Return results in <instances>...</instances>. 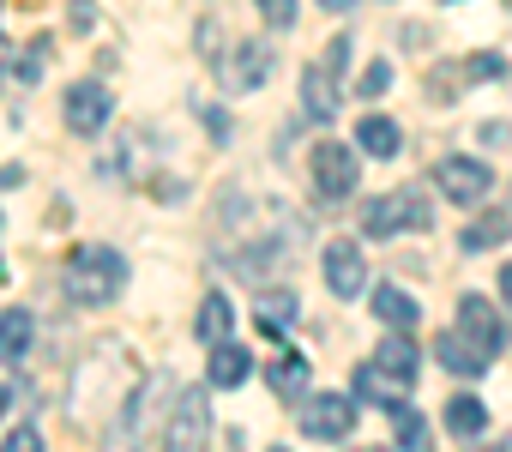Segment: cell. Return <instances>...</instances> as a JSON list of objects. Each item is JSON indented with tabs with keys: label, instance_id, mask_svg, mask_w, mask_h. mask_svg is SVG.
I'll use <instances>...</instances> for the list:
<instances>
[{
	"label": "cell",
	"instance_id": "7c38bea8",
	"mask_svg": "<svg viewBox=\"0 0 512 452\" xmlns=\"http://www.w3.org/2000/svg\"><path fill=\"white\" fill-rule=\"evenodd\" d=\"M109 109H115V97H109V85H97V79H85V85L67 91V127H73V133H103V127H109Z\"/></svg>",
	"mask_w": 512,
	"mask_h": 452
},
{
	"label": "cell",
	"instance_id": "30bf717a",
	"mask_svg": "<svg viewBox=\"0 0 512 452\" xmlns=\"http://www.w3.org/2000/svg\"><path fill=\"white\" fill-rule=\"evenodd\" d=\"M320 266H326V290H332V296L350 302V296L368 290V266H362V248H356V242H326Z\"/></svg>",
	"mask_w": 512,
	"mask_h": 452
},
{
	"label": "cell",
	"instance_id": "1f68e13d",
	"mask_svg": "<svg viewBox=\"0 0 512 452\" xmlns=\"http://www.w3.org/2000/svg\"><path fill=\"white\" fill-rule=\"evenodd\" d=\"M67 25L73 31H97V7L91 0H67Z\"/></svg>",
	"mask_w": 512,
	"mask_h": 452
},
{
	"label": "cell",
	"instance_id": "8992f818",
	"mask_svg": "<svg viewBox=\"0 0 512 452\" xmlns=\"http://www.w3.org/2000/svg\"><path fill=\"white\" fill-rule=\"evenodd\" d=\"M272 67H278V49H272L266 37H253V43H235V49L223 55V91H235V97L260 91V85L272 79Z\"/></svg>",
	"mask_w": 512,
	"mask_h": 452
},
{
	"label": "cell",
	"instance_id": "f546056e",
	"mask_svg": "<svg viewBox=\"0 0 512 452\" xmlns=\"http://www.w3.org/2000/svg\"><path fill=\"white\" fill-rule=\"evenodd\" d=\"M458 79H464V67H434V85H428V103H452V97H458Z\"/></svg>",
	"mask_w": 512,
	"mask_h": 452
},
{
	"label": "cell",
	"instance_id": "277c9868",
	"mask_svg": "<svg viewBox=\"0 0 512 452\" xmlns=\"http://www.w3.org/2000/svg\"><path fill=\"white\" fill-rule=\"evenodd\" d=\"M428 223H434V205L422 187H398V193L362 205V236H374V242H386L398 230H428Z\"/></svg>",
	"mask_w": 512,
	"mask_h": 452
},
{
	"label": "cell",
	"instance_id": "7402d4cb",
	"mask_svg": "<svg viewBox=\"0 0 512 452\" xmlns=\"http://www.w3.org/2000/svg\"><path fill=\"white\" fill-rule=\"evenodd\" d=\"M253 320H260L272 338L290 332V320H296V290H260V296H253Z\"/></svg>",
	"mask_w": 512,
	"mask_h": 452
},
{
	"label": "cell",
	"instance_id": "d590c367",
	"mask_svg": "<svg viewBox=\"0 0 512 452\" xmlns=\"http://www.w3.org/2000/svg\"><path fill=\"white\" fill-rule=\"evenodd\" d=\"M500 296H506V308H512V266L500 272Z\"/></svg>",
	"mask_w": 512,
	"mask_h": 452
},
{
	"label": "cell",
	"instance_id": "e575fe53",
	"mask_svg": "<svg viewBox=\"0 0 512 452\" xmlns=\"http://www.w3.org/2000/svg\"><path fill=\"white\" fill-rule=\"evenodd\" d=\"M320 7H326V13H350V7H356V0H320Z\"/></svg>",
	"mask_w": 512,
	"mask_h": 452
},
{
	"label": "cell",
	"instance_id": "4316f807",
	"mask_svg": "<svg viewBox=\"0 0 512 452\" xmlns=\"http://www.w3.org/2000/svg\"><path fill=\"white\" fill-rule=\"evenodd\" d=\"M356 91H362L368 103H374V97H386V91H392V67H386V61H368V67H362V79H356Z\"/></svg>",
	"mask_w": 512,
	"mask_h": 452
},
{
	"label": "cell",
	"instance_id": "9a60e30c",
	"mask_svg": "<svg viewBox=\"0 0 512 452\" xmlns=\"http://www.w3.org/2000/svg\"><path fill=\"white\" fill-rule=\"evenodd\" d=\"M398 145H404V133H398V121L392 115H362L356 121V151H368V157H398Z\"/></svg>",
	"mask_w": 512,
	"mask_h": 452
},
{
	"label": "cell",
	"instance_id": "60d3db41",
	"mask_svg": "<svg viewBox=\"0 0 512 452\" xmlns=\"http://www.w3.org/2000/svg\"><path fill=\"white\" fill-rule=\"evenodd\" d=\"M272 452H284V446H272Z\"/></svg>",
	"mask_w": 512,
	"mask_h": 452
},
{
	"label": "cell",
	"instance_id": "ab89813d",
	"mask_svg": "<svg viewBox=\"0 0 512 452\" xmlns=\"http://www.w3.org/2000/svg\"><path fill=\"white\" fill-rule=\"evenodd\" d=\"M0 410H7V386H0Z\"/></svg>",
	"mask_w": 512,
	"mask_h": 452
},
{
	"label": "cell",
	"instance_id": "3957f363",
	"mask_svg": "<svg viewBox=\"0 0 512 452\" xmlns=\"http://www.w3.org/2000/svg\"><path fill=\"white\" fill-rule=\"evenodd\" d=\"M127 290V260L115 248H79L67 260V296L79 308H109Z\"/></svg>",
	"mask_w": 512,
	"mask_h": 452
},
{
	"label": "cell",
	"instance_id": "d6a6232c",
	"mask_svg": "<svg viewBox=\"0 0 512 452\" xmlns=\"http://www.w3.org/2000/svg\"><path fill=\"white\" fill-rule=\"evenodd\" d=\"M43 61H49V49H31V55H19V79H43Z\"/></svg>",
	"mask_w": 512,
	"mask_h": 452
},
{
	"label": "cell",
	"instance_id": "44dd1931",
	"mask_svg": "<svg viewBox=\"0 0 512 452\" xmlns=\"http://www.w3.org/2000/svg\"><path fill=\"white\" fill-rule=\"evenodd\" d=\"M374 314H380L392 332H410V326L422 320V308H416V302H410L398 284H374Z\"/></svg>",
	"mask_w": 512,
	"mask_h": 452
},
{
	"label": "cell",
	"instance_id": "74e56055",
	"mask_svg": "<svg viewBox=\"0 0 512 452\" xmlns=\"http://www.w3.org/2000/svg\"><path fill=\"white\" fill-rule=\"evenodd\" d=\"M7 61H13V55H7V43H0V73H7Z\"/></svg>",
	"mask_w": 512,
	"mask_h": 452
},
{
	"label": "cell",
	"instance_id": "7a4b0ae2",
	"mask_svg": "<svg viewBox=\"0 0 512 452\" xmlns=\"http://www.w3.org/2000/svg\"><path fill=\"white\" fill-rule=\"evenodd\" d=\"M175 398V386H169V374H145L127 398H121V410H115V422H109V434H103V452H139L145 446V434H151V422H163L157 416V404H169Z\"/></svg>",
	"mask_w": 512,
	"mask_h": 452
},
{
	"label": "cell",
	"instance_id": "ba28073f",
	"mask_svg": "<svg viewBox=\"0 0 512 452\" xmlns=\"http://www.w3.org/2000/svg\"><path fill=\"white\" fill-rule=\"evenodd\" d=\"M314 193L320 199H350L356 193V151L350 145H338V139L314 145Z\"/></svg>",
	"mask_w": 512,
	"mask_h": 452
},
{
	"label": "cell",
	"instance_id": "83f0119b",
	"mask_svg": "<svg viewBox=\"0 0 512 452\" xmlns=\"http://www.w3.org/2000/svg\"><path fill=\"white\" fill-rule=\"evenodd\" d=\"M0 452H49V440L37 434V422H25V428H13L7 440H0Z\"/></svg>",
	"mask_w": 512,
	"mask_h": 452
},
{
	"label": "cell",
	"instance_id": "f35d334b",
	"mask_svg": "<svg viewBox=\"0 0 512 452\" xmlns=\"http://www.w3.org/2000/svg\"><path fill=\"white\" fill-rule=\"evenodd\" d=\"M0 284H7V260H0Z\"/></svg>",
	"mask_w": 512,
	"mask_h": 452
},
{
	"label": "cell",
	"instance_id": "52a82bcc",
	"mask_svg": "<svg viewBox=\"0 0 512 452\" xmlns=\"http://www.w3.org/2000/svg\"><path fill=\"white\" fill-rule=\"evenodd\" d=\"M434 187L452 199V205H482L488 193H494V169L488 163H476V157H446L440 169H434Z\"/></svg>",
	"mask_w": 512,
	"mask_h": 452
},
{
	"label": "cell",
	"instance_id": "f1b7e54d",
	"mask_svg": "<svg viewBox=\"0 0 512 452\" xmlns=\"http://www.w3.org/2000/svg\"><path fill=\"white\" fill-rule=\"evenodd\" d=\"M464 79H476V85L506 79V61H500V55H470V61H464Z\"/></svg>",
	"mask_w": 512,
	"mask_h": 452
},
{
	"label": "cell",
	"instance_id": "2e32d148",
	"mask_svg": "<svg viewBox=\"0 0 512 452\" xmlns=\"http://www.w3.org/2000/svg\"><path fill=\"white\" fill-rule=\"evenodd\" d=\"M506 236H512V217H506V211H482V217L464 223L458 248H464V254H488V248H500Z\"/></svg>",
	"mask_w": 512,
	"mask_h": 452
},
{
	"label": "cell",
	"instance_id": "9c48e42d",
	"mask_svg": "<svg viewBox=\"0 0 512 452\" xmlns=\"http://www.w3.org/2000/svg\"><path fill=\"white\" fill-rule=\"evenodd\" d=\"M350 428H356V404L344 392H326V398L302 404V434L308 440H350Z\"/></svg>",
	"mask_w": 512,
	"mask_h": 452
},
{
	"label": "cell",
	"instance_id": "4dcf8cb0",
	"mask_svg": "<svg viewBox=\"0 0 512 452\" xmlns=\"http://www.w3.org/2000/svg\"><path fill=\"white\" fill-rule=\"evenodd\" d=\"M260 13H266L272 31H290L296 25V0H260Z\"/></svg>",
	"mask_w": 512,
	"mask_h": 452
},
{
	"label": "cell",
	"instance_id": "cb8c5ba5",
	"mask_svg": "<svg viewBox=\"0 0 512 452\" xmlns=\"http://www.w3.org/2000/svg\"><path fill=\"white\" fill-rule=\"evenodd\" d=\"M247 368H253V356H247L241 344H229V338H223V344H211V386H223V392H229V386H241V380H247Z\"/></svg>",
	"mask_w": 512,
	"mask_h": 452
},
{
	"label": "cell",
	"instance_id": "e0dca14e",
	"mask_svg": "<svg viewBox=\"0 0 512 452\" xmlns=\"http://www.w3.org/2000/svg\"><path fill=\"white\" fill-rule=\"evenodd\" d=\"M434 356H440V368H446V374H470V380L488 368V356H482V350H476L464 332H446V338H434Z\"/></svg>",
	"mask_w": 512,
	"mask_h": 452
},
{
	"label": "cell",
	"instance_id": "5bb4252c",
	"mask_svg": "<svg viewBox=\"0 0 512 452\" xmlns=\"http://www.w3.org/2000/svg\"><path fill=\"white\" fill-rule=\"evenodd\" d=\"M356 398H368V404H380V410H404V404H410V380L386 374L380 362H362V368H356Z\"/></svg>",
	"mask_w": 512,
	"mask_h": 452
},
{
	"label": "cell",
	"instance_id": "4fadbf2b",
	"mask_svg": "<svg viewBox=\"0 0 512 452\" xmlns=\"http://www.w3.org/2000/svg\"><path fill=\"white\" fill-rule=\"evenodd\" d=\"M302 109H308V121L332 127V115H338V67L332 61H314L302 73Z\"/></svg>",
	"mask_w": 512,
	"mask_h": 452
},
{
	"label": "cell",
	"instance_id": "d4e9b609",
	"mask_svg": "<svg viewBox=\"0 0 512 452\" xmlns=\"http://www.w3.org/2000/svg\"><path fill=\"white\" fill-rule=\"evenodd\" d=\"M446 428H452L458 440H476V434L488 428V404H482V398H464V392H458V398L446 404Z\"/></svg>",
	"mask_w": 512,
	"mask_h": 452
},
{
	"label": "cell",
	"instance_id": "ffe728a7",
	"mask_svg": "<svg viewBox=\"0 0 512 452\" xmlns=\"http://www.w3.org/2000/svg\"><path fill=\"white\" fill-rule=\"evenodd\" d=\"M266 380H272L278 398H302V392H308V356H302V350H278L272 368H266Z\"/></svg>",
	"mask_w": 512,
	"mask_h": 452
},
{
	"label": "cell",
	"instance_id": "ac0fdd59",
	"mask_svg": "<svg viewBox=\"0 0 512 452\" xmlns=\"http://www.w3.org/2000/svg\"><path fill=\"white\" fill-rule=\"evenodd\" d=\"M31 344H37V320L25 308H7L0 314V362H25Z\"/></svg>",
	"mask_w": 512,
	"mask_h": 452
},
{
	"label": "cell",
	"instance_id": "484cf974",
	"mask_svg": "<svg viewBox=\"0 0 512 452\" xmlns=\"http://www.w3.org/2000/svg\"><path fill=\"white\" fill-rule=\"evenodd\" d=\"M392 422H398V452H434V428H428V416L422 410H392Z\"/></svg>",
	"mask_w": 512,
	"mask_h": 452
},
{
	"label": "cell",
	"instance_id": "8d00e7d4",
	"mask_svg": "<svg viewBox=\"0 0 512 452\" xmlns=\"http://www.w3.org/2000/svg\"><path fill=\"white\" fill-rule=\"evenodd\" d=\"M470 452H512V446H470Z\"/></svg>",
	"mask_w": 512,
	"mask_h": 452
},
{
	"label": "cell",
	"instance_id": "d6986e66",
	"mask_svg": "<svg viewBox=\"0 0 512 452\" xmlns=\"http://www.w3.org/2000/svg\"><path fill=\"white\" fill-rule=\"evenodd\" d=\"M374 362H380L386 374H398V380H416L422 350L410 344V332H392V338H380V344H374Z\"/></svg>",
	"mask_w": 512,
	"mask_h": 452
},
{
	"label": "cell",
	"instance_id": "5b68a950",
	"mask_svg": "<svg viewBox=\"0 0 512 452\" xmlns=\"http://www.w3.org/2000/svg\"><path fill=\"white\" fill-rule=\"evenodd\" d=\"M211 440V398L199 386H181L163 416V452H205Z\"/></svg>",
	"mask_w": 512,
	"mask_h": 452
},
{
	"label": "cell",
	"instance_id": "8fae6325",
	"mask_svg": "<svg viewBox=\"0 0 512 452\" xmlns=\"http://www.w3.org/2000/svg\"><path fill=\"white\" fill-rule=\"evenodd\" d=\"M458 332H464L482 356H500V344H506V326H500V314H494L488 296H464V302H458Z\"/></svg>",
	"mask_w": 512,
	"mask_h": 452
},
{
	"label": "cell",
	"instance_id": "836d02e7",
	"mask_svg": "<svg viewBox=\"0 0 512 452\" xmlns=\"http://www.w3.org/2000/svg\"><path fill=\"white\" fill-rule=\"evenodd\" d=\"M205 127H211V139H217V145H223V139H229V121H223V115H217V109H205Z\"/></svg>",
	"mask_w": 512,
	"mask_h": 452
},
{
	"label": "cell",
	"instance_id": "6da1fadb",
	"mask_svg": "<svg viewBox=\"0 0 512 452\" xmlns=\"http://www.w3.org/2000/svg\"><path fill=\"white\" fill-rule=\"evenodd\" d=\"M109 392H133V368H127V350L121 344H97L85 362H79V380L67 392V416L85 428V422H103V404Z\"/></svg>",
	"mask_w": 512,
	"mask_h": 452
},
{
	"label": "cell",
	"instance_id": "603a6c76",
	"mask_svg": "<svg viewBox=\"0 0 512 452\" xmlns=\"http://www.w3.org/2000/svg\"><path fill=\"white\" fill-rule=\"evenodd\" d=\"M229 326H235V308H229V296H223V290H211V296L199 302V320H193V332H199L205 344H223V338H229Z\"/></svg>",
	"mask_w": 512,
	"mask_h": 452
}]
</instances>
